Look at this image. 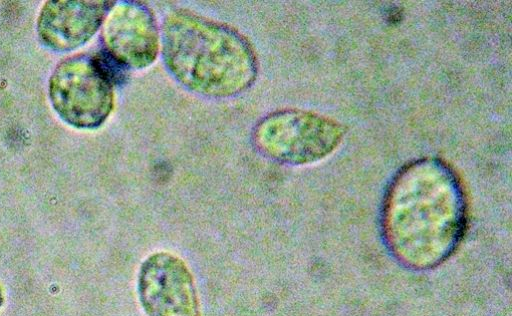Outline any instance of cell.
<instances>
[{"instance_id": "obj_1", "label": "cell", "mask_w": 512, "mask_h": 316, "mask_svg": "<svg viewBox=\"0 0 512 316\" xmlns=\"http://www.w3.org/2000/svg\"><path fill=\"white\" fill-rule=\"evenodd\" d=\"M465 221L464 196L455 174L442 162L422 160L394 179L384 205L383 237L398 263L426 271L455 252Z\"/></svg>"}, {"instance_id": "obj_2", "label": "cell", "mask_w": 512, "mask_h": 316, "mask_svg": "<svg viewBox=\"0 0 512 316\" xmlns=\"http://www.w3.org/2000/svg\"><path fill=\"white\" fill-rule=\"evenodd\" d=\"M164 63L188 90L223 98L249 88L257 61L249 42L234 29L189 11L169 13L162 26Z\"/></svg>"}, {"instance_id": "obj_3", "label": "cell", "mask_w": 512, "mask_h": 316, "mask_svg": "<svg viewBox=\"0 0 512 316\" xmlns=\"http://www.w3.org/2000/svg\"><path fill=\"white\" fill-rule=\"evenodd\" d=\"M343 136L341 126L303 110H282L264 117L253 140L266 157L285 164L305 165L329 156Z\"/></svg>"}, {"instance_id": "obj_4", "label": "cell", "mask_w": 512, "mask_h": 316, "mask_svg": "<svg viewBox=\"0 0 512 316\" xmlns=\"http://www.w3.org/2000/svg\"><path fill=\"white\" fill-rule=\"evenodd\" d=\"M49 97L57 114L77 128H96L114 104L113 84L94 56L75 55L61 61L49 80Z\"/></svg>"}, {"instance_id": "obj_5", "label": "cell", "mask_w": 512, "mask_h": 316, "mask_svg": "<svg viewBox=\"0 0 512 316\" xmlns=\"http://www.w3.org/2000/svg\"><path fill=\"white\" fill-rule=\"evenodd\" d=\"M137 292L146 316H200L193 276L172 253L156 252L142 262Z\"/></svg>"}, {"instance_id": "obj_6", "label": "cell", "mask_w": 512, "mask_h": 316, "mask_svg": "<svg viewBox=\"0 0 512 316\" xmlns=\"http://www.w3.org/2000/svg\"><path fill=\"white\" fill-rule=\"evenodd\" d=\"M104 50L127 69H143L156 59L159 33L152 12L137 2L113 5L103 21Z\"/></svg>"}, {"instance_id": "obj_7", "label": "cell", "mask_w": 512, "mask_h": 316, "mask_svg": "<svg viewBox=\"0 0 512 316\" xmlns=\"http://www.w3.org/2000/svg\"><path fill=\"white\" fill-rule=\"evenodd\" d=\"M111 1H47L38 19L42 42L56 51H70L85 44L103 24Z\"/></svg>"}, {"instance_id": "obj_8", "label": "cell", "mask_w": 512, "mask_h": 316, "mask_svg": "<svg viewBox=\"0 0 512 316\" xmlns=\"http://www.w3.org/2000/svg\"><path fill=\"white\" fill-rule=\"evenodd\" d=\"M2 303H3V294H2L1 287H0V307L2 306Z\"/></svg>"}]
</instances>
